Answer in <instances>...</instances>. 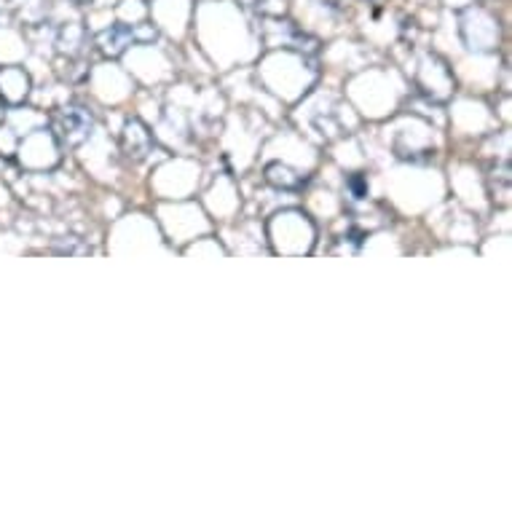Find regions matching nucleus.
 Wrapping results in <instances>:
<instances>
[{
    "label": "nucleus",
    "instance_id": "7ed1b4c3",
    "mask_svg": "<svg viewBox=\"0 0 512 512\" xmlns=\"http://www.w3.org/2000/svg\"><path fill=\"white\" fill-rule=\"evenodd\" d=\"M84 43H86V33L81 25H68L62 33H59V51H68L70 57H76Z\"/></svg>",
    "mask_w": 512,
    "mask_h": 512
},
{
    "label": "nucleus",
    "instance_id": "0eeeda50",
    "mask_svg": "<svg viewBox=\"0 0 512 512\" xmlns=\"http://www.w3.org/2000/svg\"><path fill=\"white\" fill-rule=\"evenodd\" d=\"M78 3H89V0H78Z\"/></svg>",
    "mask_w": 512,
    "mask_h": 512
},
{
    "label": "nucleus",
    "instance_id": "423d86ee",
    "mask_svg": "<svg viewBox=\"0 0 512 512\" xmlns=\"http://www.w3.org/2000/svg\"><path fill=\"white\" fill-rule=\"evenodd\" d=\"M346 185H349V191H352L354 199H365V196H368V180L362 175H352Z\"/></svg>",
    "mask_w": 512,
    "mask_h": 512
},
{
    "label": "nucleus",
    "instance_id": "39448f33",
    "mask_svg": "<svg viewBox=\"0 0 512 512\" xmlns=\"http://www.w3.org/2000/svg\"><path fill=\"white\" fill-rule=\"evenodd\" d=\"M124 140H126V151H129V156H132V153L137 156V145L140 143H143L145 148L151 145V135H148V132H145V126H140L137 121H132V124L126 126Z\"/></svg>",
    "mask_w": 512,
    "mask_h": 512
},
{
    "label": "nucleus",
    "instance_id": "f03ea898",
    "mask_svg": "<svg viewBox=\"0 0 512 512\" xmlns=\"http://www.w3.org/2000/svg\"><path fill=\"white\" fill-rule=\"evenodd\" d=\"M132 41H135V33H132V27H126V25H113L97 35V46H100L108 57L124 54L126 46H129Z\"/></svg>",
    "mask_w": 512,
    "mask_h": 512
},
{
    "label": "nucleus",
    "instance_id": "20e7f679",
    "mask_svg": "<svg viewBox=\"0 0 512 512\" xmlns=\"http://www.w3.org/2000/svg\"><path fill=\"white\" fill-rule=\"evenodd\" d=\"M293 175V169H287V167H279V164H271L269 169H266V177H269L271 183L274 185H282V188H298L301 183H306V177L301 175Z\"/></svg>",
    "mask_w": 512,
    "mask_h": 512
},
{
    "label": "nucleus",
    "instance_id": "f257e3e1",
    "mask_svg": "<svg viewBox=\"0 0 512 512\" xmlns=\"http://www.w3.org/2000/svg\"><path fill=\"white\" fill-rule=\"evenodd\" d=\"M59 137L68 145H81L92 132V113L86 108H78V105H68L62 108L57 121Z\"/></svg>",
    "mask_w": 512,
    "mask_h": 512
}]
</instances>
